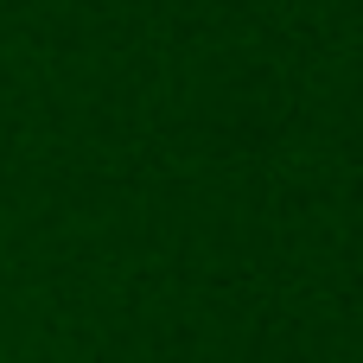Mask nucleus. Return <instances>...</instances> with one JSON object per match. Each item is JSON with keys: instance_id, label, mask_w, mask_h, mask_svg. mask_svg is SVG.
Returning <instances> with one entry per match:
<instances>
[]
</instances>
